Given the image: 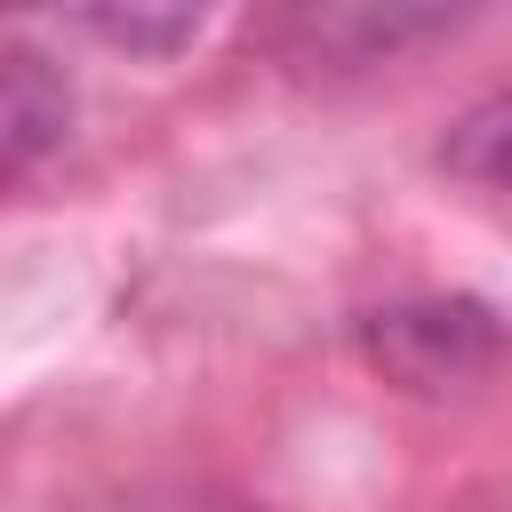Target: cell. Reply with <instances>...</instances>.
<instances>
[{
	"label": "cell",
	"mask_w": 512,
	"mask_h": 512,
	"mask_svg": "<svg viewBox=\"0 0 512 512\" xmlns=\"http://www.w3.org/2000/svg\"><path fill=\"white\" fill-rule=\"evenodd\" d=\"M360 352L400 392H456L504 352V320L480 296H400L360 320Z\"/></svg>",
	"instance_id": "cell-1"
},
{
	"label": "cell",
	"mask_w": 512,
	"mask_h": 512,
	"mask_svg": "<svg viewBox=\"0 0 512 512\" xmlns=\"http://www.w3.org/2000/svg\"><path fill=\"white\" fill-rule=\"evenodd\" d=\"M72 128V80L40 48H0V192H16Z\"/></svg>",
	"instance_id": "cell-2"
},
{
	"label": "cell",
	"mask_w": 512,
	"mask_h": 512,
	"mask_svg": "<svg viewBox=\"0 0 512 512\" xmlns=\"http://www.w3.org/2000/svg\"><path fill=\"white\" fill-rule=\"evenodd\" d=\"M440 168L480 184V192H512V88H488L480 104H464L440 136Z\"/></svg>",
	"instance_id": "cell-3"
},
{
	"label": "cell",
	"mask_w": 512,
	"mask_h": 512,
	"mask_svg": "<svg viewBox=\"0 0 512 512\" xmlns=\"http://www.w3.org/2000/svg\"><path fill=\"white\" fill-rule=\"evenodd\" d=\"M64 32H88V40L128 48V56H176L208 32V8H72Z\"/></svg>",
	"instance_id": "cell-4"
}]
</instances>
